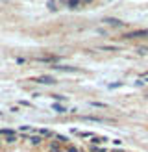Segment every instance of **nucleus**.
Masks as SVG:
<instances>
[{
    "mask_svg": "<svg viewBox=\"0 0 148 152\" xmlns=\"http://www.w3.org/2000/svg\"><path fill=\"white\" fill-rule=\"evenodd\" d=\"M104 22H107V24H111V26H122V22L118 20V19H111V17H106Z\"/></svg>",
    "mask_w": 148,
    "mask_h": 152,
    "instance_id": "nucleus-4",
    "label": "nucleus"
},
{
    "mask_svg": "<svg viewBox=\"0 0 148 152\" xmlns=\"http://www.w3.org/2000/svg\"><path fill=\"white\" fill-rule=\"evenodd\" d=\"M39 134H41V135H52V132H50V130H41Z\"/></svg>",
    "mask_w": 148,
    "mask_h": 152,
    "instance_id": "nucleus-13",
    "label": "nucleus"
},
{
    "mask_svg": "<svg viewBox=\"0 0 148 152\" xmlns=\"http://www.w3.org/2000/svg\"><path fill=\"white\" fill-rule=\"evenodd\" d=\"M124 39H133V37H148V30H133V32H128L122 35Z\"/></svg>",
    "mask_w": 148,
    "mask_h": 152,
    "instance_id": "nucleus-1",
    "label": "nucleus"
},
{
    "mask_svg": "<svg viewBox=\"0 0 148 152\" xmlns=\"http://www.w3.org/2000/svg\"><path fill=\"white\" fill-rule=\"evenodd\" d=\"M81 2H80V0H69V2H67V6H69L70 7V10H76V7L80 6Z\"/></svg>",
    "mask_w": 148,
    "mask_h": 152,
    "instance_id": "nucleus-6",
    "label": "nucleus"
},
{
    "mask_svg": "<svg viewBox=\"0 0 148 152\" xmlns=\"http://www.w3.org/2000/svg\"><path fill=\"white\" fill-rule=\"evenodd\" d=\"M41 141H43V139H41V135H33V137H30V143H32V145H35V147H37V145H41Z\"/></svg>",
    "mask_w": 148,
    "mask_h": 152,
    "instance_id": "nucleus-5",
    "label": "nucleus"
},
{
    "mask_svg": "<svg viewBox=\"0 0 148 152\" xmlns=\"http://www.w3.org/2000/svg\"><path fill=\"white\" fill-rule=\"evenodd\" d=\"M0 115H2V111H0Z\"/></svg>",
    "mask_w": 148,
    "mask_h": 152,
    "instance_id": "nucleus-19",
    "label": "nucleus"
},
{
    "mask_svg": "<svg viewBox=\"0 0 148 152\" xmlns=\"http://www.w3.org/2000/svg\"><path fill=\"white\" fill-rule=\"evenodd\" d=\"M65 152H80V150H78L76 147H67V150H65Z\"/></svg>",
    "mask_w": 148,
    "mask_h": 152,
    "instance_id": "nucleus-12",
    "label": "nucleus"
},
{
    "mask_svg": "<svg viewBox=\"0 0 148 152\" xmlns=\"http://www.w3.org/2000/svg\"><path fill=\"white\" fill-rule=\"evenodd\" d=\"M35 82H37V83H44V86H52V83H56V78L43 74V76H39V78H35Z\"/></svg>",
    "mask_w": 148,
    "mask_h": 152,
    "instance_id": "nucleus-2",
    "label": "nucleus"
},
{
    "mask_svg": "<svg viewBox=\"0 0 148 152\" xmlns=\"http://www.w3.org/2000/svg\"><path fill=\"white\" fill-rule=\"evenodd\" d=\"M52 110H54V111H57V113H67V110L63 108L61 104H54V106H52Z\"/></svg>",
    "mask_w": 148,
    "mask_h": 152,
    "instance_id": "nucleus-7",
    "label": "nucleus"
},
{
    "mask_svg": "<svg viewBox=\"0 0 148 152\" xmlns=\"http://www.w3.org/2000/svg\"><path fill=\"white\" fill-rule=\"evenodd\" d=\"M6 141H7V143H15V141H17V135H7Z\"/></svg>",
    "mask_w": 148,
    "mask_h": 152,
    "instance_id": "nucleus-10",
    "label": "nucleus"
},
{
    "mask_svg": "<svg viewBox=\"0 0 148 152\" xmlns=\"http://www.w3.org/2000/svg\"><path fill=\"white\" fill-rule=\"evenodd\" d=\"M28 130H32V126H20V132H28Z\"/></svg>",
    "mask_w": 148,
    "mask_h": 152,
    "instance_id": "nucleus-14",
    "label": "nucleus"
},
{
    "mask_svg": "<svg viewBox=\"0 0 148 152\" xmlns=\"http://www.w3.org/2000/svg\"><path fill=\"white\" fill-rule=\"evenodd\" d=\"M56 137H57V143H67V141H69L65 135H56Z\"/></svg>",
    "mask_w": 148,
    "mask_h": 152,
    "instance_id": "nucleus-9",
    "label": "nucleus"
},
{
    "mask_svg": "<svg viewBox=\"0 0 148 152\" xmlns=\"http://www.w3.org/2000/svg\"><path fill=\"white\" fill-rule=\"evenodd\" d=\"M91 106H94V108H106V104H102V102H91Z\"/></svg>",
    "mask_w": 148,
    "mask_h": 152,
    "instance_id": "nucleus-11",
    "label": "nucleus"
},
{
    "mask_svg": "<svg viewBox=\"0 0 148 152\" xmlns=\"http://www.w3.org/2000/svg\"><path fill=\"white\" fill-rule=\"evenodd\" d=\"M80 152H85V150H80Z\"/></svg>",
    "mask_w": 148,
    "mask_h": 152,
    "instance_id": "nucleus-18",
    "label": "nucleus"
},
{
    "mask_svg": "<svg viewBox=\"0 0 148 152\" xmlns=\"http://www.w3.org/2000/svg\"><path fill=\"white\" fill-rule=\"evenodd\" d=\"M48 148H50V152H65L61 147H59V143H57V141H52Z\"/></svg>",
    "mask_w": 148,
    "mask_h": 152,
    "instance_id": "nucleus-3",
    "label": "nucleus"
},
{
    "mask_svg": "<svg viewBox=\"0 0 148 152\" xmlns=\"http://www.w3.org/2000/svg\"><path fill=\"white\" fill-rule=\"evenodd\" d=\"M104 141H107V139L106 137H93L91 143H93V145H100V143H104Z\"/></svg>",
    "mask_w": 148,
    "mask_h": 152,
    "instance_id": "nucleus-8",
    "label": "nucleus"
},
{
    "mask_svg": "<svg viewBox=\"0 0 148 152\" xmlns=\"http://www.w3.org/2000/svg\"><path fill=\"white\" fill-rule=\"evenodd\" d=\"M54 98H56V100H65L67 96H61V95H54Z\"/></svg>",
    "mask_w": 148,
    "mask_h": 152,
    "instance_id": "nucleus-16",
    "label": "nucleus"
},
{
    "mask_svg": "<svg viewBox=\"0 0 148 152\" xmlns=\"http://www.w3.org/2000/svg\"><path fill=\"white\" fill-rule=\"evenodd\" d=\"M144 82H148V76H146V78H144Z\"/></svg>",
    "mask_w": 148,
    "mask_h": 152,
    "instance_id": "nucleus-17",
    "label": "nucleus"
},
{
    "mask_svg": "<svg viewBox=\"0 0 148 152\" xmlns=\"http://www.w3.org/2000/svg\"><path fill=\"white\" fill-rule=\"evenodd\" d=\"M48 7H50V10H56V2H52V0H50V2H48Z\"/></svg>",
    "mask_w": 148,
    "mask_h": 152,
    "instance_id": "nucleus-15",
    "label": "nucleus"
}]
</instances>
